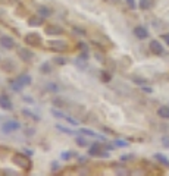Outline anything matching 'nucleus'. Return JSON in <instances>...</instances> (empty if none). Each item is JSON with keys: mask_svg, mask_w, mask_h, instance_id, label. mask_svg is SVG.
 I'll use <instances>...</instances> for the list:
<instances>
[{"mask_svg": "<svg viewBox=\"0 0 169 176\" xmlns=\"http://www.w3.org/2000/svg\"><path fill=\"white\" fill-rule=\"evenodd\" d=\"M14 163H15L18 167H21L22 170H25V172H28V170L31 169V160H30L27 156H24V154L16 153V154L14 156Z\"/></svg>", "mask_w": 169, "mask_h": 176, "instance_id": "obj_1", "label": "nucleus"}, {"mask_svg": "<svg viewBox=\"0 0 169 176\" xmlns=\"http://www.w3.org/2000/svg\"><path fill=\"white\" fill-rule=\"evenodd\" d=\"M49 48L56 53H65V52H68L69 46L66 41H49Z\"/></svg>", "mask_w": 169, "mask_h": 176, "instance_id": "obj_2", "label": "nucleus"}, {"mask_svg": "<svg viewBox=\"0 0 169 176\" xmlns=\"http://www.w3.org/2000/svg\"><path fill=\"white\" fill-rule=\"evenodd\" d=\"M25 43H27L28 46H40V43H41V37L38 35L37 32L27 34V35H25Z\"/></svg>", "mask_w": 169, "mask_h": 176, "instance_id": "obj_3", "label": "nucleus"}, {"mask_svg": "<svg viewBox=\"0 0 169 176\" xmlns=\"http://www.w3.org/2000/svg\"><path fill=\"white\" fill-rule=\"evenodd\" d=\"M149 47H150V52L153 54H156V56H162L163 54V46L158 40H151L150 44H149Z\"/></svg>", "mask_w": 169, "mask_h": 176, "instance_id": "obj_4", "label": "nucleus"}, {"mask_svg": "<svg viewBox=\"0 0 169 176\" xmlns=\"http://www.w3.org/2000/svg\"><path fill=\"white\" fill-rule=\"evenodd\" d=\"M19 128H21V125H19V122H16V120H7V122L3 123V126H2V129H3L5 134H9V132H12V131H16V129H19Z\"/></svg>", "mask_w": 169, "mask_h": 176, "instance_id": "obj_5", "label": "nucleus"}, {"mask_svg": "<svg viewBox=\"0 0 169 176\" xmlns=\"http://www.w3.org/2000/svg\"><path fill=\"white\" fill-rule=\"evenodd\" d=\"M134 34H135L137 38H140V40H146L149 37V31L144 27H135L134 28Z\"/></svg>", "mask_w": 169, "mask_h": 176, "instance_id": "obj_6", "label": "nucleus"}, {"mask_svg": "<svg viewBox=\"0 0 169 176\" xmlns=\"http://www.w3.org/2000/svg\"><path fill=\"white\" fill-rule=\"evenodd\" d=\"M0 44H2V47H5V48H14V46H15L14 38H10L7 35L0 37Z\"/></svg>", "mask_w": 169, "mask_h": 176, "instance_id": "obj_7", "label": "nucleus"}, {"mask_svg": "<svg viewBox=\"0 0 169 176\" xmlns=\"http://www.w3.org/2000/svg\"><path fill=\"white\" fill-rule=\"evenodd\" d=\"M88 154H90V156H101V157H107V156H109L107 153L100 151L99 144H93V145H91V148L88 150Z\"/></svg>", "mask_w": 169, "mask_h": 176, "instance_id": "obj_8", "label": "nucleus"}, {"mask_svg": "<svg viewBox=\"0 0 169 176\" xmlns=\"http://www.w3.org/2000/svg\"><path fill=\"white\" fill-rule=\"evenodd\" d=\"M46 32L49 35H60V34H63V30L60 27H56V25H47Z\"/></svg>", "mask_w": 169, "mask_h": 176, "instance_id": "obj_9", "label": "nucleus"}, {"mask_svg": "<svg viewBox=\"0 0 169 176\" xmlns=\"http://www.w3.org/2000/svg\"><path fill=\"white\" fill-rule=\"evenodd\" d=\"M0 107H2L3 110H10L12 109V103H10V100L7 95L2 94L0 95Z\"/></svg>", "mask_w": 169, "mask_h": 176, "instance_id": "obj_10", "label": "nucleus"}, {"mask_svg": "<svg viewBox=\"0 0 169 176\" xmlns=\"http://www.w3.org/2000/svg\"><path fill=\"white\" fill-rule=\"evenodd\" d=\"M19 56H21V59L25 60V62L32 60V53L30 52V50H27V48H19Z\"/></svg>", "mask_w": 169, "mask_h": 176, "instance_id": "obj_11", "label": "nucleus"}, {"mask_svg": "<svg viewBox=\"0 0 169 176\" xmlns=\"http://www.w3.org/2000/svg\"><path fill=\"white\" fill-rule=\"evenodd\" d=\"M158 115L163 119H169V107L168 106H162L158 109Z\"/></svg>", "mask_w": 169, "mask_h": 176, "instance_id": "obj_12", "label": "nucleus"}, {"mask_svg": "<svg viewBox=\"0 0 169 176\" xmlns=\"http://www.w3.org/2000/svg\"><path fill=\"white\" fill-rule=\"evenodd\" d=\"M154 159L158 160L160 165H163L165 167H169V161H168V159H166L163 154H154Z\"/></svg>", "mask_w": 169, "mask_h": 176, "instance_id": "obj_13", "label": "nucleus"}, {"mask_svg": "<svg viewBox=\"0 0 169 176\" xmlns=\"http://www.w3.org/2000/svg\"><path fill=\"white\" fill-rule=\"evenodd\" d=\"M18 81H19V84H22L24 87H25V85H30V84H31V77H30V75H21V77H18Z\"/></svg>", "mask_w": 169, "mask_h": 176, "instance_id": "obj_14", "label": "nucleus"}, {"mask_svg": "<svg viewBox=\"0 0 169 176\" xmlns=\"http://www.w3.org/2000/svg\"><path fill=\"white\" fill-rule=\"evenodd\" d=\"M43 22H44V18H31L28 24L31 27H40V25H43Z\"/></svg>", "mask_w": 169, "mask_h": 176, "instance_id": "obj_15", "label": "nucleus"}, {"mask_svg": "<svg viewBox=\"0 0 169 176\" xmlns=\"http://www.w3.org/2000/svg\"><path fill=\"white\" fill-rule=\"evenodd\" d=\"M38 13H40L43 18H49L51 15V10L49 7H46V6H41L40 9H38Z\"/></svg>", "mask_w": 169, "mask_h": 176, "instance_id": "obj_16", "label": "nucleus"}, {"mask_svg": "<svg viewBox=\"0 0 169 176\" xmlns=\"http://www.w3.org/2000/svg\"><path fill=\"white\" fill-rule=\"evenodd\" d=\"M10 87H12V90H14V91H21L24 85L19 84V81L16 79V81H12V82H10Z\"/></svg>", "mask_w": 169, "mask_h": 176, "instance_id": "obj_17", "label": "nucleus"}, {"mask_svg": "<svg viewBox=\"0 0 169 176\" xmlns=\"http://www.w3.org/2000/svg\"><path fill=\"white\" fill-rule=\"evenodd\" d=\"M150 3H151V0H140V9H143V10H147L149 7H150Z\"/></svg>", "mask_w": 169, "mask_h": 176, "instance_id": "obj_18", "label": "nucleus"}, {"mask_svg": "<svg viewBox=\"0 0 169 176\" xmlns=\"http://www.w3.org/2000/svg\"><path fill=\"white\" fill-rule=\"evenodd\" d=\"M80 132H81V134H84V135H90V136H99L94 131H91V129H85V128L80 129Z\"/></svg>", "mask_w": 169, "mask_h": 176, "instance_id": "obj_19", "label": "nucleus"}, {"mask_svg": "<svg viewBox=\"0 0 169 176\" xmlns=\"http://www.w3.org/2000/svg\"><path fill=\"white\" fill-rule=\"evenodd\" d=\"M56 128H57L59 131H62V132H65V134H69V135H74V131H72V129H68V128H63V126H60V125H56Z\"/></svg>", "mask_w": 169, "mask_h": 176, "instance_id": "obj_20", "label": "nucleus"}, {"mask_svg": "<svg viewBox=\"0 0 169 176\" xmlns=\"http://www.w3.org/2000/svg\"><path fill=\"white\" fill-rule=\"evenodd\" d=\"M75 141H76V144H78V145H81V147L87 145V141L84 140L82 136H76V140H75Z\"/></svg>", "mask_w": 169, "mask_h": 176, "instance_id": "obj_21", "label": "nucleus"}, {"mask_svg": "<svg viewBox=\"0 0 169 176\" xmlns=\"http://www.w3.org/2000/svg\"><path fill=\"white\" fill-rule=\"evenodd\" d=\"M55 63L56 65H65V63H66V59H63V57H55Z\"/></svg>", "mask_w": 169, "mask_h": 176, "instance_id": "obj_22", "label": "nucleus"}, {"mask_svg": "<svg viewBox=\"0 0 169 176\" xmlns=\"http://www.w3.org/2000/svg\"><path fill=\"white\" fill-rule=\"evenodd\" d=\"M47 88H49V91H59V87L56 84H49Z\"/></svg>", "mask_w": 169, "mask_h": 176, "instance_id": "obj_23", "label": "nucleus"}, {"mask_svg": "<svg viewBox=\"0 0 169 176\" xmlns=\"http://www.w3.org/2000/svg\"><path fill=\"white\" fill-rule=\"evenodd\" d=\"M51 115L56 116V118H65V116L62 115V113H60L59 110H55V109H51Z\"/></svg>", "mask_w": 169, "mask_h": 176, "instance_id": "obj_24", "label": "nucleus"}, {"mask_svg": "<svg viewBox=\"0 0 169 176\" xmlns=\"http://www.w3.org/2000/svg\"><path fill=\"white\" fill-rule=\"evenodd\" d=\"M101 79H103V81H106V82H107V81H110V75H109V73H106V72H101Z\"/></svg>", "mask_w": 169, "mask_h": 176, "instance_id": "obj_25", "label": "nucleus"}, {"mask_svg": "<svg viewBox=\"0 0 169 176\" xmlns=\"http://www.w3.org/2000/svg\"><path fill=\"white\" fill-rule=\"evenodd\" d=\"M162 144H163L166 148H169V136H163V138H162Z\"/></svg>", "mask_w": 169, "mask_h": 176, "instance_id": "obj_26", "label": "nucleus"}, {"mask_svg": "<svg viewBox=\"0 0 169 176\" xmlns=\"http://www.w3.org/2000/svg\"><path fill=\"white\" fill-rule=\"evenodd\" d=\"M126 3H128L129 9H135V2L134 0H126Z\"/></svg>", "mask_w": 169, "mask_h": 176, "instance_id": "obj_27", "label": "nucleus"}, {"mask_svg": "<svg viewBox=\"0 0 169 176\" xmlns=\"http://www.w3.org/2000/svg\"><path fill=\"white\" fill-rule=\"evenodd\" d=\"M41 72H46V73H49V72H50V68H49V65H47V63L41 66Z\"/></svg>", "mask_w": 169, "mask_h": 176, "instance_id": "obj_28", "label": "nucleus"}, {"mask_svg": "<svg viewBox=\"0 0 169 176\" xmlns=\"http://www.w3.org/2000/svg\"><path fill=\"white\" fill-rule=\"evenodd\" d=\"M115 145H119V147H125V145H126V142H125V141H119V140H116V141H115Z\"/></svg>", "mask_w": 169, "mask_h": 176, "instance_id": "obj_29", "label": "nucleus"}, {"mask_svg": "<svg viewBox=\"0 0 169 176\" xmlns=\"http://www.w3.org/2000/svg\"><path fill=\"white\" fill-rule=\"evenodd\" d=\"M65 119H66V120H68V122H69L71 125H74V126H75V125H78V123H76V120H74L72 118H68V116H65Z\"/></svg>", "mask_w": 169, "mask_h": 176, "instance_id": "obj_30", "label": "nucleus"}, {"mask_svg": "<svg viewBox=\"0 0 169 176\" xmlns=\"http://www.w3.org/2000/svg\"><path fill=\"white\" fill-rule=\"evenodd\" d=\"M162 38H163V40H165V43L169 46V34H163V35H162Z\"/></svg>", "mask_w": 169, "mask_h": 176, "instance_id": "obj_31", "label": "nucleus"}, {"mask_svg": "<svg viewBox=\"0 0 169 176\" xmlns=\"http://www.w3.org/2000/svg\"><path fill=\"white\" fill-rule=\"evenodd\" d=\"M143 91H146V93H151L153 90H151L150 87H143Z\"/></svg>", "mask_w": 169, "mask_h": 176, "instance_id": "obj_32", "label": "nucleus"}, {"mask_svg": "<svg viewBox=\"0 0 169 176\" xmlns=\"http://www.w3.org/2000/svg\"><path fill=\"white\" fill-rule=\"evenodd\" d=\"M128 159H131V156H122V157H121V160H122V161H126Z\"/></svg>", "mask_w": 169, "mask_h": 176, "instance_id": "obj_33", "label": "nucleus"}, {"mask_svg": "<svg viewBox=\"0 0 169 176\" xmlns=\"http://www.w3.org/2000/svg\"><path fill=\"white\" fill-rule=\"evenodd\" d=\"M62 157H63V159H69V157H71V154H69V153H63V154H62Z\"/></svg>", "mask_w": 169, "mask_h": 176, "instance_id": "obj_34", "label": "nucleus"}, {"mask_svg": "<svg viewBox=\"0 0 169 176\" xmlns=\"http://www.w3.org/2000/svg\"><path fill=\"white\" fill-rule=\"evenodd\" d=\"M134 82H137V84H143L144 81H143V79H134Z\"/></svg>", "mask_w": 169, "mask_h": 176, "instance_id": "obj_35", "label": "nucleus"}]
</instances>
